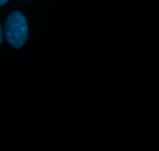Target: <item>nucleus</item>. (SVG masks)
<instances>
[{
    "mask_svg": "<svg viewBox=\"0 0 159 151\" xmlns=\"http://www.w3.org/2000/svg\"><path fill=\"white\" fill-rule=\"evenodd\" d=\"M5 34L7 41L16 49L26 43L28 37V26L26 18L19 11L12 12L5 24Z\"/></svg>",
    "mask_w": 159,
    "mask_h": 151,
    "instance_id": "obj_1",
    "label": "nucleus"
},
{
    "mask_svg": "<svg viewBox=\"0 0 159 151\" xmlns=\"http://www.w3.org/2000/svg\"><path fill=\"white\" fill-rule=\"evenodd\" d=\"M2 42V28L0 26V43Z\"/></svg>",
    "mask_w": 159,
    "mask_h": 151,
    "instance_id": "obj_2",
    "label": "nucleus"
},
{
    "mask_svg": "<svg viewBox=\"0 0 159 151\" xmlns=\"http://www.w3.org/2000/svg\"><path fill=\"white\" fill-rule=\"evenodd\" d=\"M9 0H0V6H2V5L6 4Z\"/></svg>",
    "mask_w": 159,
    "mask_h": 151,
    "instance_id": "obj_3",
    "label": "nucleus"
}]
</instances>
